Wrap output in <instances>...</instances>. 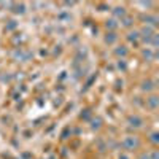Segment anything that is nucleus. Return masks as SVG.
Masks as SVG:
<instances>
[{
    "label": "nucleus",
    "mask_w": 159,
    "mask_h": 159,
    "mask_svg": "<svg viewBox=\"0 0 159 159\" xmlns=\"http://www.w3.org/2000/svg\"><path fill=\"white\" fill-rule=\"evenodd\" d=\"M119 159H130V157L126 156V154H119Z\"/></svg>",
    "instance_id": "10"
},
{
    "label": "nucleus",
    "mask_w": 159,
    "mask_h": 159,
    "mask_svg": "<svg viewBox=\"0 0 159 159\" xmlns=\"http://www.w3.org/2000/svg\"><path fill=\"white\" fill-rule=\"evenodd\" d=\"M107 27H116L115 21H108V22H107Z\"/></svg>",
    "instance_id": "8"
},
{
    "label": "nucleus",
    "mask_w": 159,
    "mask_h": 159,
    "mask_svg": "<svg viewBox=\"0 0 159 159\" xmlns=\"http://www.w3.org/2000/svg\"><path fill=\"white\" fill-rule=\"evenodd\" d=\"M143 91H151L153 89V86H151V81H148V83H143V88H142Z\"/></svg>",
    "instance_id": "4"
},
{
    "label": "nucleus",
    "mask_w": 159,
    "mask_h": 159,
    "mask_svg": "<svg viewBox=\"0 0 159 159\" xmlns=\"http://www.w3.org/2000/svg\"><path fill=\"white\" fill-rule=\"evenodd\" d=\"M151 142L153 143H157V134H156V132H153V134H151Z\"/></svg>",
    "instance_id": "7"
},
{
    "label": "nucleus",
    "mask_w": 159,
    "mask_h": 159,
    "mask_svg": "<svg viewBox=\"0 0 159 159\" xmlns=\"http://www.w3.org/2000/svg\"><path fill=\"white\" fill-rule=\"evenodd\" d=\"M147 105H148V108H151V110H156V107H157V97H150L148 100H147Z\"/></svg>",
    "instance_id": "3"
},
{
    "label": "nucleus",
    "mask_w": 159,
    "mask_h": 159,
    "mask_svg": "<svg viewBox=\"0 0 159 159\" xmlns=\"http://www.w3.org/2000/svg\"><path fill=\"white\" fill-rule=\"evenodd\" d=\"M116 52H118V54H126V49H118Z\"/></svg>",
    "instance_id": "9"
},
{
    "label": "nucleus",
    "mask_w": 159,
    "mask_h": 159,
    "mask_svg": "<svg viewBox=\"0 0 159 159\" xmlns=\"http://www.w3.org/2000/svg\"><path fill=\"white\" fill-rule=\"evenodd\" d=\"M127 123H129V126H130V127H140V126L143 124L142 118H140V116H137V115L129 116V118H127Z\"/></svg>",
    "instance_id": "2"
},
{
    "label": "nucleus",
    "mask_w": 159,
    "mask_h": 159,
    "mask_svg": "<svg viewBox=\"0 0 159 159\" xmlns=\"http://www.w3.org/2000/svg\"><path fill=\"white\" fill-rule=\"evenodd\" d=\"M111 37H107V43H113L115 40H116V37H115V34H110Z\"/></svg>",
    "instance_id": "6"
},
{
    "label": "nucleus",
    "mask_w": 159,
    "mask_h": 159,
    "mask_svg": "<svg viewBox=\"0 0 159 159\" xmlns=\"http://www.w3.org/2000/svg\"><path fill=\"white\" fill-rule=\"evenodd\" d=\"M121 145H123V148H124V150H127V151H134V150H137V148L140 147V142H139L137 137L129 135V137H126V139L123 140Z\"/></svg>",
    "instance_id": "1"
},
{
    "label": "nucleus",
    "mask_w": 159,
    "mask_h": 159,
    "mask_svg": "<svg viewBox=\"0 0 159 159\" xmlns=\"http://www.w3.org/2000/svg\"><path fill=\"white\" fill-rule=\"evenodd\" d=\"M148 157L150 159H159V154H157V151H151V153H148Z\"/></svg>",
    "instance_id": "5"
}]
</instances>
